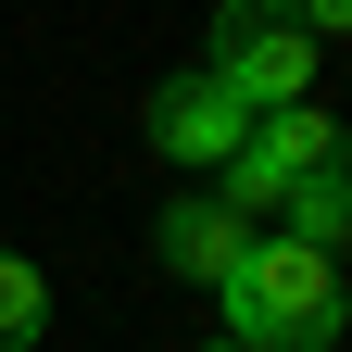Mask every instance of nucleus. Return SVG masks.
<instances>
[{
  "label": "nucleus",
  "mask_w": 352,
  "mask_h": 352,
  "mask_svg": "<svg viewBox=\"0 0 352 352\" xmlns=\"http://www.w3.org/2000/svg\"><path fill=\"white\" fill-rule=\"evenodd\" d=\"M340 315H352L340 264L302 252L289 227H264L239 252V277H227V340L239 352H340Z\"/></svg>",
  "instance_id": "1"
},
{
  "label": "nucleus",
  "mask_w": 352,
  "mask_h": 352,
  "mask_svg": "<svg viewBox=\"0 0 352 352\" xmlns=\"http://www.w3.org/2000/svg\"><path fill=\"white\" fill-rule=\"evenodd\" d=\"M201 76L227 88L239 113H277V101H315V38H302L277 0H214V51Z\"/></svg>",
  "instance_id": "2"
},
{
  "label": "nucleus",
  "mask_w": 352,
  "mask_h": 352,
  "mask_svg": "<svg viewBox=\"0 0 352 352\" xmlns=\"http://www.w3.org/2000/svg\"><path fill=\"white\" fill-rule=\"evenodd\" d=\"M239 139H252V113H239V101H227V88H214L201 63L151 88V151H164V164L214 176V164H239Z\"/></svg>",
  "instance_id": "3"
},
{
  "label": "nucleus",
  "mask_w": 352,
  "mask_h": 352,
  "mask_svg": "<svg viewBox=\"0 0 352 352\" xmlns=\"http://www.w3.org/2000/svg\"><path fill=\"white\" fill-rule=\"evenodd\" d=\"M151 252H164V277H189V289H227L239 277V252H252V227L214 189H176L164 214H151Z\"/></svg>",
  "instance_id": "4"
},
{
  "label": "nucleus",
  "mask_w": 352,
  "mask_h": 352,
  "mask_svg": "<svg viewBox=\"0 0 352 352\" xmlns=\"http://www.w3.org/2000/svg\"><path fill=\"white\" fill-rule=\"evenodd\" d=\"M252 164H277L289 189H302V176H327V164H352V151H340L327 101H277V113H252Z\"/></svg>",
  "instance_id": "5"
},
{
  "label": "nucleus",
  "mask_w": 352,
  "mask_h": 352,
  "mask_svg": "<svg viewBox=\"0 0 352 352\" xmlns=\"http://www.w3.org/2000/svg\"><path fill=\"white\" fill-rule=\"evenodd\" d=\"M277 227H289L302 252H327V264H340V239H352V164H327V176H302Z\"/></svg>",
  "instance_id": "6"
},
{
  "label": "nucleus",
  "mask_w": 352,
  "mask_h": 352,
  "mask_svg": "<svg viewBox=\"0 0 352 352\" xmlns=\"http://www.w3.org/2000/svg\"><path fill=\"white\" fill-rule=\"evenodd\" d=\"M38 327H51V277H38L25 252H0V352H25Z\"/></svg>",
  "instance_id": "7"
},
{
  "label": "nucleus",
  "mask_w": 352,
  "mask_h": 352,
  "mask_svg": "<svg viewBox=\"0 0 352 352\" xmlns=\"http://www.w3.org/2000/svg\"><path fill=\"white\" fill-rule=\"evenodd\" d=\"M277 13H289L302 38H352V0H277Z\"/></svg>",
  "instance_id": "8"
},
{
  "label": "nucleus",
  "mask_w": 352,
  "mask_h": 352,
  "mask_svg": "<svg viewBox=\"0 0 352 352\" xmlns=\"http://www.w3.org/2000/svg\"><path fill=\"white\" fill-rule=\"evenodd\" d=\"M227 352H239V340H227Z\"/></svg>",
  "instance_id": "9"
}]
</instances>
